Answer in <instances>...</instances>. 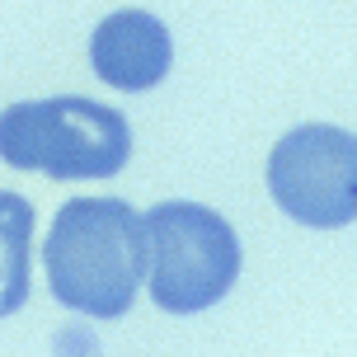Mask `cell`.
<instances>
[{
	"instance_id": "1",
	"label": "cell",
	"mask_w": 357,
	"mask_h": 357,
	"mask_svg": "<svg viewBox=\"0 0 357 357\" xmlns=\"http://www.w3.org/2000/svg\"><path fill=\"white\" fill-rule=\"evenodd\" d=\"M43 264L52 296L66 310L118 320L132 310L146 278L142 216L123 197H75L43 240Z\"/></svg>"
},
{
	"instance_id": "2",
	"label": "cell",
	"mask_w": 357,
	"mask_h": 357,
	"mask_svg": "<svg viewBox=\"0 0 357 357\" xmlns=\"http://www.w3.org/2000/svg\"><path fill=\"white\" fill-rule=\"evenodd\" d=\"M0 155L47 178H113L132 155V127L99 99H29L0 113Z\"/></svg>"
},
{
	"instance_id": "3",
	"label": "cell",
	"mask_w": 357,
	"mask_h": 357,
	"mask_svg": "<svg viewBox=\"0 0 357 357\" xmlns=\"http://www.w3.org/2000/svg\"><path fill=\"white\" fill-rule=\"evenodd\" d=\"M146 287L169 315H197L216 305L240 278V240L231 221L197 202H155L142 216Z\"/></svg>"
},
{
	"instance_id": "4",
	"label": "cell",
	"mask_w": 357,
	"mask_h": 357,
	"mask_svg": "<svg viewBox=\"0 0 357 357\" xmlns=\"http://www.w3.org/2000/svg\"><path fill=\"white\" fill-rule=\"evenodd\" d=\"M268 193L291 221L339 231L357 221V137L343 127H291L268 155Z\"/></svg>"
},
{
	"instance_id": "5",
	"label": "cell",
	"mask_w": 357,
	"mask_h": 357,
	"mask_svg": "<svg viewBox=\"0 0 357 357\" xmlns=\"http://www.w3.org/2000/svg\"><path fill=\"white\" fill-rule=\"evenodd\" d=\"M169 29L146 10H118L89 38V66L113 89H155L169 75Z\"/></svg>"
},
{
	"instance_id": "6",
	"label": "cell",
	"mask_w": 357,
	"mask_h": 357,
	"mask_svg": "<svg viewBox=\"0 0 357 357\" xmlns=\"http://www.w3.org/2000/svg\"><path fill=\"white\" fill-rule=\"evenodd\" d=\"M29 240H33V202L0 193V320L29 301Z\"/></svg>"
}]
</instances>
